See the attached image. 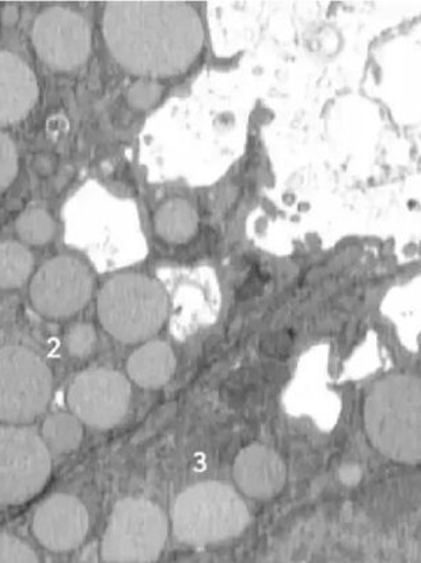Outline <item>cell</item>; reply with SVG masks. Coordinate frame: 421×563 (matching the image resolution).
<instances>
[{
  "label": "cell",
  "mask_w": 421,
  "mask_h": 563,
  "mask_svg": "<svg viewBox=\"0 0 421 563\" xmlns=\"http://www.w3.org/2000/svg\"><path fill=\"white\" fill-rule=\"evenodd\" d=\"M32 38L37 55L54 70L71 71L89 59L90 26L70 9L45 10L34 22Z\"/></svg>",
  "instance_id": "10"
},
{
  "label": "cell",
  "mask_w": 421,
  "mask_h": 563,
  "mask_svg": "<svg viewBox=\"0 0 421 563\" xmlns=\"http://www.w3.org/2000/svg\"><path fill=\"white\" fill-rule=\"evenodd\" d=\"M163 95L164 88L158 80L141 79L131 86L126 100L137 111H147V109L157 106Z\"/></svg>",
  "instance_id": "19"
},
{
  "label": "cell",
  "mask_w": 421,
  "mask_h": 563,
  "mask_svg": "<svg viewBox=\"0 0 421 563\" xmlns=\"http://www.w3.org/2000/svg\"><path fill=\"white\" fill-rule=\"evenodd\" d=\"M176 369V357L169 344L153 341L135 350L126 362V372L140 387L155 389L169 383Z\"/></svg>",
  "instance_id": "14"
},
{
  "label": "cell",
  "mask_w": 421,
  "mask_h": 563,
  "mask_svg": "<svg viewBox=\"0 0 421 563\" xmlns=\"http://www.w3.org/2000/svg\"><path fill=\"white\" fill-rule=\"evenodd\" d=\"M103 36L124 70L154 80L188 71L204 47L203 21L188 2H109Z\"/></svg>",
  "instance_id": "1"
},
{
  "label": "cell",
  "mask_w": 421,
  "mask_h": 563,
  "mask_svg": "<svg viewBox=\"0 0 421 563\" xmlns=\"http://www.w3.org/2000/svg\"><path fill=\"white\" fill-rule=\"evenodd\" d=\"M20 19V11L15 8V5H8L0 13V20H2L4 25H14L16 21Z\"/></svg>",
  "instance_id": "25"
},
{
  "label": "cell",
  "mask_w": 421,
  "mask_h": 563,
  "mask_svg": "<svg viewBox=\"0 0 421 563\" xmlns=\"http://www.w3.org/2000/svg\"><path fill=\"white\" fill-rule=\"evenodd\" d=\"M169 301L157 280L142 274H120L103 285L97 313L107 332L123 343H140L158 333Z\"/></svg>",
  "instance_id": "4"
},
{
  "label": "cell",
  "mask_w": 421,
  "mask_h": 563,
  "mask_svg": "<svg viewBox=\"0 0 421 563\" xmlns=\"http://www.w3.org/2000/svg\"><path fill=\"white\" fill-rule=\"evenodd\" d=\"M54 377L38 354L22 346L0 347V421H33L47 410Z\"/></svg>",
  "instance_id": "6"
},
{
  "label": "cell",
  "mask_w": 421,
  "mask_h": 563,
  "mask_svg": "<svg viewBox=\"0 0 421 563\" xmlns=\"http://www.w3.org/2000/svg\"><path fill=\"white\" fill-rule=\"evenodd\" d=\"M89 531V514L78 498L56 494L40 505L33 532L52 551H70L84 542Z\"/></svg>",
  "instance_id": "11"
},
{
  "label": "cell",
  "mask_w": 421,
  "mask_h": 563,
  "mask_svg": "<svg viewBox=\"0 0 421 563\" xmlns=\"http://www.w3.org/2000/svg\"><path fill=\"white\" fill-rule=\"evenodd\" d=\"M32 252L15 241H0V289H16L31 277Z\"/></svg>",
  "instance_id": "16"
},
{
  "label": "cell",
  "mask_w": 421,
  "mask_h": 563,
  "mask_svg": "<svg viewBox=\"0 0 421 563\" xmlns=\"http://www.w3.org/2000/svg\"><path fill=\"white\" fill-rule=\"evenodd\" d=\"M244 499L223 482H201L176 499L173 532L180 542L206 545L240 537L250 526Z\"/></svg>",
  "instance_id": "3"
},
{
  "label": "cell",
  "mask_w": 421,
  "mask_h": 563,
  "mask_svg": "<svg viewBox=\"0 0 421 563\" xmlns=\"http://www.w3.org/2000/svg\"><path fill=\"white\" fill-rule=\"evenodd\" d=\"M15 228L20 238L32 245L47 244L56 233L54 218L44 209H29L22 212Z\"/></svg>",
  "instance_id": "18"
},
{
  "label": "cell",
  "mask_w": 421,
  "mask_h": 563,
  "mask_svg": "<svg viewBox=\"0 0 421 563\" xmlns=\"http://www.w3.org/2000/svg\"><path fill=\"white\" fill-rule=\"evenodd\" d=\"M73 175L74 169L71 168V166H66V168L57 170L55 175V187L57 189L65 188L67 184L71 181Z\"/></svg>",
  "instance_id": "24"
},
{
  "label": "cell",
  "mask_w": 421,
  "mask_h": 563,
  "mask_svg": "<svg viewBox=\"0 0 421 563\" xmlns=\"http://www.w3.org/2000/svg\"><path fill=\"white\" fill-rule=\"evenodd\" d=\"M66 344L68 353L75 358L89 357L95 352L97 333L93 325L77 324L67 333Z\"/></svg>",
  "instance_id": "20"
},
{
  "label": "cell",
  "mask_w": 421,
  "mask_h": 563,
  "mask_svg": "<svg viewBox=\"0 0 421 563\" xmlns=\"http://www.w3.org/2000/svg\"><path fill=\"white\" fill-rule=\"evenodd\" d=\"M51 470L49 448L42 437L27 428H0V504H22L36 496Z\"/></svg>",
  "instance_id": "7"
},
{
  "label": "cell",
  "mask_w": 421,
  "mask_h": 563,
  "mask_svg": "<svg viewBox=\"0 0 421 563\" xmlns=\"http://www.w3.org/2000/svg\"><path fill=\"white\" fill-rule=\"evenodd\" d=\"M37 561V554L21 539L0 536V562L33 563Z\"/></svg>",
  "instance_id": "22"
},
{
  "label": "cell",
  "mask_w": 421,
  "mask_h": 563,
  "mask_svg": "<svg viewBox=\"0 0 421 563\" xmlns=\"http://www.w3.org/2000/svg\"><path fill=\"white\" fill-rule=\"evenodd\" d=\"M368 440L397 463L421 462V384L411 375H394L375 383L366 396Z\"/></svg>",
  "instance_id": "2"
},
{
  "label": "cell",
  "mask_w": 421,
  "mask_h": 563,
  "mask_svg": "<svg viewBox=\"0 0 421 563\" xmlns=\"http://www.w3.org/2000/svg\"><path fill=\"white\" fill-rule=\"evenodd\" d=\"M19 174V152L11 137L0 132V194L5 191Z\"/></svg>",
  "instance_id": "21"
},
{
  "label": "cell",
  "mask_w": 421,
  "mask_h": 563,
  "mask_svg": "<svg viewBox=\"0 0 421 563\" xmlns=\"http://www.w3.org/2000/svg\"><path fill=\"white\" fill-rule=\"evenodd\" d=\"M233 475L236 486L255 499H270L282 490L287 468L281 457L264 445L246 446L235 457Z\"/></svg>",
  "instance_id": "12"
},
{
  "label": "cell",
  "mask_w": 421,
  "mask_h": 563,
  "mask_svg": "<svg viewBox=\"0 0 421 563\" xmlns=\"http://www.w3.org/2000/svg\"><path fill=\"white\" fill-rule=\"evenodd\" d=\"M82 437V423L70 413H56V416L49 417L43 427L45 444L57 453L77 450Z\"/></svg>",
  "instance_id": "17"
},
{
  "label": "cell",
  "mask_w": 421,
  "mask_h": 563,
  "mask_svg": "<svg viewBox=\"0 0 421 563\" xmlns=\"http://www.w3.org/2000/svg\"><path fill=\"white\" fill-rule=\"evenodd\" d=\"M131 398L129 380L111 369L80 373L68 390V406L74 416L96 429H111L123 422Z\"/></svg>",
  "instance_id": "8"
},
{
  "label": "cell",
  "mask_w": 421,
  "mask_h": 563,
  "mask_svg": "<svg viewBox=\"0 0 421 563\" xmlns=\"http://www.w3.org/2000/svg\"><path fill=\"white\" fill-rule=\"evenodd\" d=\"M38 99V82L21 57L0 51V128L21 122Z\"/></svg>",
  "instance_id": "13"
},
{
  "label": "cell",
  "mask_w": 421,
  "mask_h": 563,
  "mask_svg": "<svg viewBox=\"0 0 421 563\" xmlns=\"http://www.w3.org/2000/svg\"><path fill=\"white\" fill-rule=\"evenodd\" d=\"M154 227L159 238L167 243H188L198 232V212L187 200L170 199L155 212Z\"/></svg>",
  "instance_id": "15"
},
{
  "label": "cell",
  "mask_w": 421,
  "mask_h": 563,
  "mask_svg": "<svg viewBox=\"0 0 421 563\" xmlns=\"http://www.w3.org/2000/svg\"><path fill=\"white\" fill-rule=\"evenodd\" d=\"M93 292L89 268L78 258L59 256L45 263L31 285L33 307L47 318H67L79 312Z\"/></svg>",
  "instance_id": "9"
},
{
  "label": "cell",
  "mask_w": 421,
  "mask_h": 563,
  "mask_svg": "<svg viewBox=\"0 0 421 563\" xmlns=\"http://www.w3.org/2000/svg\"><path fill=\"white\" fill-rule=\"evenodd\" d=\"M169 521L157 504L146 498H125L114 507L102 540L106 562L149 563L165 549Z\"/></svg>",
  "instance_id": "5"
},
{
  "label": "cell",
  "mask_w": 421,
  "mask_h": 563,
  "mask_svg": "<svg viewBox=\"0 0 421 563\" xmlns=\"http://www.w3.org/2000/svg\"><path fill=\"white\" fill-rule=\"evenodd\" d=\"M57 168H59V159L55 154L40 153L33 158V169L38 176H55Z\"/></svg>",
  "instance_id": "23"
}]
</instances>
